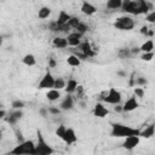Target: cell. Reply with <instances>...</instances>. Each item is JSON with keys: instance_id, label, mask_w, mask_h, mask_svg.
Wrapping results in <instances>:
<instances>
[{"instance_id": "7402d4cb", "label": "cell", "mask_w": 155, "mask_h": 155, "mask_svg": "<svg viewBox=\"0 0 155 155\" xmlns=\"http://www.w3.org/2000/svg\"><path fill=\"white\" fill-rule=\"evenodd\" d=\"M139 50L142 52H150V51H154V41L151 39L147 40L145 42H143L139 47Z\"/></svg>"}, {"instance_id": "4dcf8cb0", "label": "cell", "mask_w": 155, "mask_h": 155, "mask_svg": "<svg viewBox=\"0 0 155 155\" xmlns=\"http://www.w3.org/2000/svg\"><path fill=\"white\" fill-rule=\"evenodd\" d=\"M133 92H134V96L138 97V98H143L144 94H145V91H144V88H143L142 86H137V87L134 86Z\"/></svg>"}, {"instance_id": "5b68a950", "label": "cell", "mask_w": 155, "mask_h": 155, "mask_svg": "<svg viewBox=\"0 0 155 155\" xmlns=\"http://www.w3.org/2000/svg\"><path fill=\"white\" fill-rule=\"evenodd\" d=\"M103 102L104 103H108V104H113V105L120 104V102H121V93L116 88L110 87L109 91H108V93L103 97Z\"/></svg>"}, {"instance_id": "7c38bea8", "label": "cell", "mask_w": 155, "mask_h": 155, "mask_svg": "<svg viewBox=\"0 0 155 155\" xmlns=\"http://www.w3.org/2000/svg\"><path fill=\"white\" fill-rule=\"evenodd\" d=\"M81 36H82L81 34H79L78 31H75V33H69L65 39H67V42H68L69 46L76 47V46H79L81 44Z\"/></svg>"}, {"instance_id": "4fadbf2b", "label": "cell", "mask_w": 155, "mask_h": 155, "mask_svg": "<svg viewBox=\"0 0 155 155\" xmlns=\"http://www.w3.org/2000/svg\"><path fill=\"white\" fill-rule=\"evenodd\" d=\"M22 117H23V111H22V109H13V110L10 113V115H8V117L6 119V121H7L10 125H15V124H17V121L21 120Z\"/></svg>"}, {"instance_id": "ba28073f", "label": "cell", "mask_w": 155, "mask_h": 155, "mask_svg": "<svg viewBox=\"0 0 155 155\" xmlns=\"http://www.w3.org/2000/svg\"><path fill=\"white\" fill-rule=\"evenodd\" d=\"M139 142H140V137L139 136H136V134L128 136V137L125 138V140L122 143V147L126 150H132V149H134L139 144Z\"/></svg>"}, {"instance_id": "e575fe53", "label": "cell", "mask_w": 155, "mask_h": 155, "mask_svg": "<svg viewBox=\"0 0 155 155\" xmlns=\"http://www.w3.org/2000/svg\"><path fill=\"white\" fill-rule=\"evenodd\" d=\"M148 84V81H147V79L145 78H137V79H134V86H145Z\"/></svg>"}, {"instance_id": "8d00e7d4", "label": "cell", "mask_w": 155, "mask_h": 155, "mask_svg": "<svg viewBox=\"0 0 155 155\" xmlns=\"http://www.w3.org/2000/svg\"><path fill=\"white\" fill-rule=\"evenodd\" d=\"M130 56H131V52H130L128 48H122V50H120V52H119V57H120V58H127V57H130Z\"/></svg>"}, {"instance_id": "8992f818", "label": "cell", "mask_w": 155, "mask_h": 155, "mask_svg": "<svg viewBox=\"0 0 155 155\" xmlns=\"http://www.w3.org/2000/svg\"><path fill=\"white\" fill-rule=\"evenodd\" d=\"M133 5H134V15H147L149 12V10L153 8V6L147 2L145 0H132Z\"/></svg>"}, {"instance_id": "5bb4252c", "label": "cell", "mask_w": 155, "mask_h": 155, "mask_svg": "<svg viewBox=\"0 0 155 155\" xmlns=\"http://www.w3.org/2000/svg\"><path fill=\"white\" fill-rule=\"evenodd\" d=\"M73 107H74V99H73L71 94L67 93V96L63 98V101L59 104V109L61 110H70V109H73Z\"/></svg>"}, {"instance_id": "603a6c76", "label": "cell", "mask_w": 155, "mask_h": 155, "mask_svg": "<svg viewBox=\"0 0 155 155\" xmlns=\"http://www.w3.org/2000/svg\"><path fill=\"white\" fill-rule=\"evenodd\" d=\"M67 63H68V65H70V67H79V65L81 64V61L78 58V56H76L75 53H73V54H69V56H68Z\"/></svg>"}, {"instance_id": "2e32d148", "label": "cell", "mask_w": 155, "mask_h": 155, "mask_svg": "<svg viewBox=\"0 0 155 155\" xmlns=\"http://www.w3.org/2000/svg\"><path fill=\"white\" fill-rule=\"evenodd\" d=\"M81 48V52L85 54V56H87L88 58L90 57H94V54H96V52H94V50L92 48V46H91V44L88 42V41H84L82 44H80L79 45Z\"/></svg>"}, {"instance_id": "7a4b0ae2", "label": "cell", "mask_w": 155, "mask_h": 155, "mask_svg": "<svg viewBox=\"0 0 155 155\" xmlns=\"http://www.w3.org/2000/svg\"><path fill=\"white\" fill-rule=\"evenodd\" d=\"M10 153L15 155H22V154L35 155V143L33 140H23L18 145H16Z\"/></svg>"}, {"instance_id": "484cf974", "label": "cell", "mask_w": 155, "mask_h": 155, "mask_svg": "<svg viewBox=\"0 0 155 155\" xmlns=\"http://www.w3.org/2000/svg\"><path fill=\"white\" fill-rule=\"evenodd\" d=\"M121 4H122V0H108L107 1V7L109 10H116V8L121 7Z\"/></svg>"}, {"instance_id": "ffe728a7", "label": "cell", "mask_w": 155, "mask_h": 155, "mask_svg": "<svg viewBox=\"0 0 155 155\" xmlns=\"http://www.w3.org/2000/svg\"><path fill=\"white\" fill-rule=\"evenodd\" d=\"M78 85H79V84H78V81H76V80L70 79V80H68V82L65 84L64 90H65V92H67L68 94H71V93H74V92H75V88H76V86H78Z\"/></svg>"}, {"instance_id": "c3c4849f", "label": "cell", "mask_w": 155, "mask_h": 155, "mask_svg": "<svg viewBox=\"0 0 155 155\" xmlns=\"http://www.w3.org/2000/svg\"><path fill=\"white\" fill-rule=\"evenodd\" d=\"M1 139H2V132L0 131V140H1Z\"/></svg>"}, {"instance_id": "83f0119b", "label": "cell", "mask_w": 155, "mask_h": 155, "mask_svg": "<svg viewBox=\"0 0 155 155\" xmlns=\"http://www.w3.org/2000/svg\"><path fill=\"white\" fill-rule=\"evenodd\" d=\"M75 29H76V31H78L79 34L84 35V34H85V33L88 30V27H87V25H86L84 22H81V21H80V22H79V24L75 27Z\"/></svg>"}, {"instance_id": "681fc988", "label": "cell", "mask_w": 155, "mask_h": 155, "mask_svg": "<svg viewBox=\"0 0 155 155\" xmlns=\"http://www.w3.org/2000/svg\"><path fill=\"white\" fill-rule=\"evenodd\" d=\"M2 44V36H0V45Z\"/></svg>"}, {"instance_id": "e0dca14e", "label": "cell", "mask_w": 155, "mask_h": 155, "mask_svg": "<svg viewBox=\"0 0 155 155\" xmlns=\"http://www.w3.org/2000/svg\"><path fill=\"white\" fill-rule=\"evenodd\" d=\"M154 132H155V126H154V124H150L143 131H139V137L148 139V138H151L154 136Z\"/></svg>"}, {"instance_id": "cb8c5ba5", "label": "cell", "mask_w": 155, "mask_h": 155, "mask_svg": "<svg viewBox=\"0 0 155 155\" xmlns=\"http://www.w3.org/2000/svg\"><path fill=\"white\" fill-rule=\"evenodd\" d=\"M22 62H23V64H25V65H28V67H33V65H35V63H36V59H35L34 54H31V53H28V54H25V56L23 57Z\"/></svg>"}, {"instance_id": "7bdbcfd3", "label": "cell", "mask_w": 155, "mask_h": 155, "mask_svg": "<svg viewBox=\"0 0 155 155\" xmlns=\"http://www.w3.org/2000/svg\"><path fill=\"white\" fill-rule=\"evenodd\" d=\"M139 51H140V50H139V47H133L132 50H130V52H131V54H133V53H136V54H137V53H138Z\"/></svg>"}, {"instance_id": "ab89813d", "label": "cell", "mask_w": 155, "mask_h": 155, "mask_svg": "<svg viewBox=\"0 0 155 155\" xmlns=\"http://www.w3.org/2000/svg\"><path fill=\"white\" fill-rule=\"evenodd\" d=\"M56 65H57V62L53 58H50L48 59V68H54Z\"/></svg>"}, {"instance_id": "f6af8a7d", "label": "cell", "mask_w": 155, "mask_h": 155, "mask_svg": "<svg viewBox=\"0 0 155 155\" xmlns=\"http://www.w3.org/2000/svg\"><path fill=\"white\" fill-rule=\"evenodd\" d=\"M17 139L19 140V143L24 140V139H23V137H22V133H21V132H17Z\"/></svg>"}, {"instance_id": "1f68e13d", "label": "cell", "mask_w": 155, "mask_h": 155, "mask_svg": "<svg viewBox=\"0 0 155 155\" xmlns=\"http://www.w3.org/2000/svg\"><path fill=\"white\" fill-rule=\"evenodd\" d=\"M48 29H50L51 31H62V25L57 24L56 21H54V22H51V23H50Z\"/></svg>"}, {"instance_id": "9c48e42d", "label": "cell", "mask_w": 155, "mask_h": 155, "mask_svg": "<svg viewBox=\"0 0 155 155\" xmlns=\"http://www.w3.org/2000/svg\"><path fill=\"white\" fill-rule=\"evenodd\" d=\"M138 107H139V103H138L136 96H132V97H130V98L124 103V105H122V111L130 113V111L136 110Z\"/></svg>"}, {"instance_id": "6da1fadb", "label": "cell", "mask_w": 155, "mask_h": 155, "mask_svg": "<svg viewBox=\"0 0 155 155\" xmlns=\"http://www.w3.org/2000/svg\"><path fill=\"white\" fill-rule=\"evenodd\" d=\"M139 136V130L137 128H132L130 126H126L124 124H119V122H114L111 124V136L116 137V138H126L128 136Z\"/></svg>"}, {"instance_id": "52a82bcc", "label": "cell", "mask_w": 155, "mask_h": 155, "mask_svg": "<svg viewBox=\"0 0 155 155\" xmlns=\"http://www.w3.org/2000/svg\"><path fill=\"white\" fill-rule=\"evenodd\" d=\"M53 84H54V78L50 73V70H47L45 73V75L41 78L39 85H38V88L39 90H50V88H53Z\"/></svg>"}, {"instance_id": "8fae6325", "label": "cell", "mask_w": 155, "mask_h": 155, "mask_svg": "<svg viewBox=\"0 0 155 155\" xmlns=\"http://www.w3.org/2000/svg\"><path fill=\"white\" fill-rule=\"evenodd\" d=\"M62 139L65 142V144H68V145H71V144L76 143V140H78V137H76V133H75V131H74L73 128L68 127V128H65V132H64V136H63V138H62Z\"/></svg>"}, {"instance_id": "30bf717a", "label": "cell", "mask_w": 155, "mask_h": 155, "mask_svg": "<svg viewBox=\"0 0 155 155\" xmlns=\"http://www.w3.org/2000/svg\"><path fill=\"white\" fill-rule=\"evenodd\" d=\"M108 114H109V109L103 103L98 102V103L94 104V107H93V115L94 116L102 119V117H105Z\"/></svg>"}, {"instance_id": "836d02e7", "label": "cell", "mask_w": 155, "mask_h": 155, "mask_svg": "<svg viewBox=\"0 0 155 155\" xmlns=\"http://www.w3.org/2000/svg\"><path fill=\"white\" fill-rule=\"evenodd\" d=\"M11 105H12V109H23L24 108V102L17 99V101H13Z\"/></svg>"}, {"instance_id": "4316f807", "label": "cell", "mask_w": 155, "mask_h": 155, "mask_svg": "<svg viewBox=\"0 0 155 155\" xmlns=\"http://www.w3.org/2000/svg\"><path fill=\"white\" fill-rule=\"evenodd\" d=\"M65 81L62 79V78H54V84H53V88H56V90H64V87H65Z\"/></svg>"}, {"instance_id": "d590c367", "label": "cell", "mask_w": 155, "mask_h": 155, "mask_svg": "<svg viewBox=\"0 0 155 155\" xmlns=\"http://www.w3.org/2000/svg\"><path fill=\"white\" fill-rule=\"evenodd\" d=\"M145 21L149 22V23H154L155 22V11H150L149 13L145 15Z\"/></svg>"}, {"instance_id": "9a60e30c", "label": "cell", "mask_w": 155, "mask_h": 155, "mask_svg": "<svg viewBox=\"0 0 155 155\" xmlns=\"http://www.w3.org/2000/svg\"><path fill=\"white\" fill-rule=\"evenodd\" d=\"M80 10H81V12H82L84 15H86V16H92V15H94V13L97 12L96 6L92 5V4L88 2V1H84Z\"/></svg>"}, {"instance_id": "f1b7e54d", "label": "cell", "mask_w": 155, "mask_h": 155, "mask_svg": "<svg viewBox=\"0 0 155 155\" xmlns=\"http://www.w3.org/2000/svg\"><path fill=\"white\" fill-rule=\"evenodd\" d=\"M79 22H80V19H79L78 17H71V16H70V18H69V21L67 22V24L69 25V28L75 29V27L79 24Z\"/></svg>"}, {"instance_id": "3957f363", "label": "cell", "mask_w": 155, "mask_h": 155, "mask_svg": "<svg viewBox=\"0 0 155 155\" xmlns=\"http://www.w3.org/2000/svg\"><path fill=\"white\" fill-rule=\"evenodd\" d=\"M38 134V143L35 144V155H50L53 154L54 150L46 143V140L42 137V133L40 130H38L36 132Z\"/></svg>"}, {"instance_id": "ac0fdd59", "label": "cell", "mask_w": 155, "mask_h": 155, "mask_svg": "<svg viewBox=\"0 0 155 155\" xmlns=\"http://www.w3.org/2000/svg\"><path fill=\"white\" fill-rule=\"evenodd\" d=\"M46 98H47L50 102L58 101V99L61 98V92H59V90H56V88H50V90H47V92H46Z\"/></svg>"}, {"instance_id": "f546056e", "label": "cell", "mask_w": 155, "mask_h": 155, "mask_svg": "<svg viewBox=\"0 0 155 155\" xmlns=\"http://www.w3.org/2000/svg\"><path fill=\"white\" fill-rule=\"evenodd\" d=\"M154 58V51H150V52H143L140 54V59L142 61H145V62H149Z\"/></svg>"}, {"instance_id": "60d3db41", "label": "cell", "mask_w": 155, "mask_h": 155, "mask_svg": "<svg viewBox=\"0 0 155 155\" xmlns=\"http://www.w3.org/2000/svg\"><path fill=\"white\" fill-rule=\"evenodd\" d=\"M148 30H149V28H148L147 25H143V27L139 29L140 34H143V35H147V34H148Z\"/></svg>"}, {"instance_id": "44dd1931", "label": "cell", "mask_w": 155, "mask_h": 155, "mask_svg": "<svg viewBox=\"0 0 155 155\" xmlns=\"http://www.w3.org/2000/svg\"><path fill=\"white\" fill-rule=\"evenodd\" d=\"M69 18H70V16L65 11H61L59 15H58V18H57L56 23L59 24V25H64V24H67V22L69 21Z\"/></svg>"}, {"instance_id": "277c9868", "label": "cell", "mask_w": 155, "mask_h": 155, "mask_svg": "<svg viewBox=\"0 0 155 155\" xmlns=\"http://www.w3.org/2000/svg\"><path fill=\"white\" fill-rule=\"evenodd\" d=\"M134 21L128 17V16H122L116 18V21L114 22V27L119 30H132L134 28Z\"/></svg>"}, {"instance_id": "7dc6e473", "label": "cell", "mask_w": 155, "mask_h": 155, "mask_svg": "<svg viewBox=\"0 0 155 155\" xmlns=\"http://www.w3.org/2000/svg\"><path fill=\"white\" fill-rule=\"evenodd\" d=\"M117 75H120V76H126V73H125V71H117Z\"/></svg>"}, {"instance_id": "d6a6232c", "label": "cell", "mask_w": 155, "mask_h": 155, "mask_svg": "<svg viewBox=\"0 0 155 155\" xmlns=\"http://www.w3.org/2000/svg\"><path fill=\"white\" fill-rule=\"evenodd\" d=\"M65 126L64 125H59L58 127H57V130H56V136L57 137H59L61 139L63 138V136H64V132H65Z\"/></svg>"}, {"instance_id": "ee69618b", "label": "cell", "mask_w": 155, "mask_h": 155, "mask_svg": "<svg viewBox=\"0 0 155 155\" xmlns=\"http://www.w3.org/2000/svg\"><path fill=\"white\" fill-rule=\"evenodd\" d=\"M115 105H116V107L114 108V110L117 111V113H121V111H122V105H119V104H115Z\"/></svg>"}, {"instance_id": "d4e9b609", "label": "cell", "mask_w": 155, "mask_h": 155, "mask_svg": "<svg viewBox=\"0 0 155 155\" xmlns=\"http://www.w3.org/2000/svg\"><path fill=\"white\" fill-rule=\"evenodd\" d=\"M50 15H51V8L47 7V6H44V7H41V8L39 10L38 17H39L40 19H46V18L50 17Z\"/></svg>"}, {"instance_id": "f907efd6", "label": "cell", "mask_w": 155, "mask_h": 155, "mask_svg": "<svg viewBox=\"0 0 155 155\" xmlns=\"http://www.w3.org/2000/svg\"><path fill=\"white\" fill-rule=\"evenodd\" d=\"M1 107H2V105H1V103H0V109H1Z\"/></svg>"}, {"instance_id": "d6986e66", "label": "cell", "mask_w": 155, "mask_h": 155, "mask_svg": "<svg viewBox=\"0 0 155 155\" xmlns=\"http://www.w3.org/2000/svg\"><path fill=\"white\" fill-rule=\"evenodd\" d=\"M53 46L56 48H65L68 46V42H67V39L63 38V36H56L52 41Z\"/></svg>"}, {"instance_id": "f35d334b", "label": "cell", "mask_w": 155, "mask_h": 155, "mask_svg": "<svg viewBox=\"0 0 155 155\" xmlns=\"http://www.w3.org/2000/svg\"><path fill=\"white\" fill-rule=\"evenodd\" d=\"M75 92H76V96H78L79 98H81L82 94H84V87H82L81 85H78L76 88H75Z\"/></svg>"}, {"instance_id": "bcb514c9", "label": "cell", "mask_w": 155, "mask_h": 155, "mask_svg": "<svg viewBox=\"0 0 155 155\" xmlns=\"http://www.w3.org/2000/svg\"><path fill=\"white\" fill-rule=\"evenodd\" d=\"M5 115H6V111H5V110H2V109H0V119H4V117H5Z\"/></svg>"}, {"instance_id": "b9f144b4", "label": "cell", "mask_w": 155, "mask_h": 155, "mask_svg": "<svg viewBox=\"0 0 155 155\" xmlns=\"http://www.w3.org/2000/svg\"><path fill=\"white\" fill-rule=\"evenodd\" d=\"M47 113H48V111H47V109H45V108H41V109H40V114H41L44 117H46Z\"/></svg>"}, {"instance_id": "74e56055", "label": "cell", "mask_w": 155, "mask_h": 155, "mask_svg": "<svg viewBox=\"0 0 155 155\" xmlns=\"http://www.w3.org/2000/svg\"><path fill=\"white\" fill-rule=\"evenodd\" d=\"M47 111L50 114H52V115H59L61 114V109L57 108V107H48L47 108Z\"/></svg>"}]
</instances>
